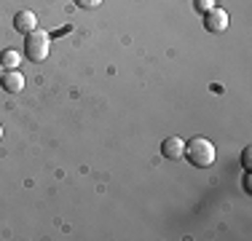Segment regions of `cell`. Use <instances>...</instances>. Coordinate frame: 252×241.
Masks as SVG:
<instances>
[{
    "instance_id": "cell-1",
    "label": "cell",
    "mask_w": 252,
    "mask_h": 241,
    "mask_svg": "<svg viewBox=\"0 0 252 241\" xmlns=\"http://www.w3.org/2000/svg\"><path fill=\"white\" fill-rule=\"evenodd\" d=\"M185 158L190 161L193 166L207 169L215 164V145L207 140V137H193L190 142H185Z\"/></svg>"
},
{
    "instance_id": "cell-13",
    "label": "cell",
    "mask_w": 252,
    "mask_h": 241,
    "mask_svg": "<svg viewBox=\"0 0 252 241\" xmlns=\"http://www.w3.org/2000/svg\"><path fill=\"white\" fill-rule=\"evenodd\" d=\"M0 140H3V126H0Z\"/></svg>"
},
{
    "instance_id": "cell-11",
    "label": "cell",
    "mask_w": 252,
    "mask_h": 241,
    "mask_svg": "<svg viewBox=\"0 0 252 241\" xmlns=\"http://www.w3.org/2000/svg\"><path fill=\"white\" fill-rule=\"evenodd\" d=\"M244 190L252 193V177H250V169H247V174H244Z\"/></svg>"
},
{
    "instance_id": "cell-5",
    "label": "cell",
    "mask_w": 252,
    "mask_h": 241,
    "mask_svg": "<svg viewBox=\"0 0 252 241\" xmlns=\"http://www.w3.org/2000/svg\"><path fill=\"white\" fill-rule=\"evenodd\" d=\"M0 86L8 94H19L22 89H25V75H22L19 70H5L3 78H0Z\"/></svg>"
},
{
    "instance_id": "cell-2",
    "label": "cell",
    "mask_w": 252,
    "mask_h": 241,
    "mask_svg": "<svg viewBox=\"0 0 252 241\" xmlns=\"http://www.w3.org/2000/svg\"><path fill=\"white\" fill-rule=\"evenodd\" d=\"M49 51H51V35L43 32V30H32L27 32L25 38V57L30 62H43L49 59Z\"/></svg>"
},
{
    "instance_id": "cell-8",
    "label": "cell",
    "mask_w": 252,
    "mask_h": 241,
    "mask_svg": "<svg viewBox=\"0 0 252 241\" xmlns=\"http://www.w3.org/2000/svg\"><path fill=\"white\" fill-rule=\"evenodd\" d=\"M99 3H102V0H75L78 8H97Z\"/></svg>"
},
{
    "instance_id": "cell-6",
    "label": "cell",
    "mask_w": 252,
    "mask_h": 241,
    "mask_svg": "<svg viewBox=\"0 0 252 241\" xmlns=\"http://www.w3.org/2000/svg\"><path fill=\"white\" fill-rule=\"evenodd\" d=\"M14 30L16 32H32V30H38V16L32 14V11H19V14L14 16Z\"/></svg>"
},
{
    "instance_id": "cell-10",
    "label": "cell",
    "mask_w": 252,
    "mask_h": 241,
    "mask_svg": "<svg viewBox=\"0 0 252 241\" xmlns=\"http://www.w3.org/2000/svg\"><path fill=\"white\" fill-rule=\"evenodd\" d=\"M250 158H252V148H244V153H242V164H244V169H250Z\"/></svg>"
},
{
    "instance_id": "cell-9",
    "label": "cell",
    "mask_w": 252,
    "mask_h": 241,
    "mask_svg": "<svg viewBox=\"0 0 252 241\" xmlns=\"http://www.w3.org/2000/svg\"><path fill=\"white\" fill-rule=\"evenodd\" d=\"M196 8H199V11H201V14H204V11H209V8H215V0H196Z\"/></svg>"
},
{
    "instance_id": "cell-12",
    "label": "cell",
    "mask_w": 252,
    "mask_h": 241,
    "mask_svg": "<svg viewBox=\"0 0 252 241\" xmlns=\"http://www.w3.org/2000/svg\"><path fill=\"white\" fill-rule=\"evenodd\" d=\"M3 72H5V70H3V64H0V78H3Z\"/></svg>"
},
{
    "instance_id": "cell-7",
    "label": "cell",
    "mask_w": 252,
    "mask_h": 241,
    "mask_svg": "<svg viewBox=\"0 0 252 241\" xmlns=\"http://www.w3.org/2000/svg\"><path fill=\"white\" fill-rule=\"evenodd\" d=\"M0 64H3V70H19L22 54L14 48H5V51H0Z\"/></svg>"
},
{
    "instance_id": "cell-3",
    "label": "cell",
    "mask_w": 252,
    "mask_h": 241,
    "mask_svg": "<svg viewBox=\"0 0 252 241\" xmlns=\"http://www.w3.org/2000/svg\"><path fill=\"white\" fill-rule=\"evenodd\" d=\"M204 27H207V32H223L228 27V11L220 8V5L204 11Z\"/></svg>"
},
{
    "instance_id": "cell-4",
    "label": "cell",
    "mask_w": 252,
    "mask_h": 241,
    "mask_svg": "<svg viewBox=\"0 0 252 241\" xmlns=\"http://www.w3.org/2000/svg\"><path fill=\"white\" fill-rule=\"evenodd\" d=\"M183 153H185V140L183 137H166V140L161 142V155H164V158L177 161V158H183Z\"/></svg>"
}]
</instances>
